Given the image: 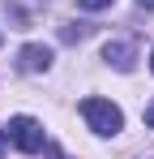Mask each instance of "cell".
I'll return each instance as SVG.
<instances>
[{
    "instance_id": "1",
    "label": "cell",
    "mask_w": 154,
    "mask_h": 159,
    "mask_svg": "<svg viewBox=\"0 0 154 159\" xmlns=\"http://www.w3.org/2000/svg\"><path fill=\"white\" fill-rule=\"evenodd\" d=\"M81 116H86V125L94 133H103V138H107V133H120V125H124V112L116 103H107V99H86V103H81Z\"/></svg>"
},
{
    "instance_id": "10",
    "label": "cell",
    "mask_w": 154,
    "mask_h": 159,
    "mask_svg": "<svg viewBox=\"0 0 154 159\" xmlns=\"http://www.w3.org/2000/svg\"><path fill=\"white\" fill-rule=\"evenodd\" d=\"M0 39H4V34H0Z\"/></svg>"
},
{
    "instance_id": "9",
    "label": "cell",
    "mask_w": 154,
    "mask_h": 159,
    "mask_svg": "<svg viewBox=\"0 0 154 159\" xmlns=\"http://www.w3.org/2000/svg\"><path fill=\"white\" fill-rule=\"evenodd\" d=\"M150 65H154V52H150Z\"/></svg>"
},
{
    "instance_id": "8",
    "label": "cell",
    "mask_w": 154,
    "mask_h": 159,
    "mask_svg": "<svg viewBox=\"0 0 154 159\" xmlns=\"http://www.w3.org/2000/svg\"><path fill=\"white\" fill-rule=\"evenodd\" d=\"M0 155H4V129H0Z\"/></svg>"
},
{
    "instance_id": "7",
    "label": "cell",
    "mask_w": 154,
    "mask_h": 159,
    "mask_svg": "<svg viewBox=\"0 0 154 159\" xmlns=\"http://www.w3.org/2000/svg\"><path fill=\"white\" fill-rule=\"evenodd\" d=\"M137 4H141V9H154V0H137Z\"/></svg>"
},
{
    "instance_id": "3",
    "label": "cell",
    "mask_w": 154,
    "mask_h": 159,
    "mask_svg": "<svg viewBox=\"0 0 154 159\" xmlns=\"http://www.w3.org/2000/svg\"><path fill=\"white\" fill-rule=\"evenodd\" d=\"M17 65H22L26 73H43V69L51 65V48H43V43H30V48H22Z\"/></svg>"
},
{
    "instance_id": "5",
    "label": "cell",
    "mask_w": 154,
    "mask_h": 159,
    "mask_svg": "<svg viewBox=\"0 0 154 159\" xmlns=\"http://www.w3.org/2000/svg\"><path fill=\"white\" fill-rule=\"evenodd\" d=\"M116 0H77V9H86V13H99V9H111Z\"/></svg>"
},
{
    "instance_id": "2",
    "label": "cell",
    "mask_w": 154,
    "mask_h": 159,
    "mask_svg": "<svg viewBox=\"0 0 154 159\" xmlns=\"http://www.w3.org/2000/svg\"><path fill=\"white\" fill-rule=\"evenodd\" d=\"M9 142H13L17 151H26V155H39V151L47 146V133H43V125H39L34 116H13V120H9Z\"/></svg>"
},
{
    "instance_id": "6",
    "label": "cell",
    "mask_w": 154,
    "mask_h": 159,
    "mask_svg": "<svg viewBox=\"0 0 154 159\" xmlns=\"http://www.w3.org/2000/svg\"><path fill=\"white\" fill-rule=\"evenodd\" d=\"M146 125L154 129V103H146Z\"/></svg>"
},
{
    "instance_id": "4",
    "label": "cell",
    "mask_w": 154,
    "mask_h": 159,
    "mask_svg": "<svg viewBox=\"0 0 154 159\" xmlns=\"http://www.w3.org/2000/svg\"><path fill=\"white\" fill-rule=\"evenodd\" d=\"M133 43H124V39H116V43H107V48H103V60H107V65H116V69H120V73H128V69H133Z\"/></svg>"
}]
</instances>
